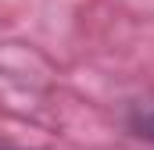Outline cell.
Returning a JSON list of instances; mask_svg holds the SVG:
<instances>
[{
    "label": "cell",
    "mask_w": 154,
    "mask_h": 150,
    "mask_svg": "<svg viewBox=\"0 0 154 150\" xmlns=\"http://www.w3.org/2000/svg\"><path fill=\"white\" fill-rule=\"evenodd\" d=\"M0 150H25V147H11V143H0Z\"/></svg>",
    "instance_id": "2"
},
{
    "label": "cell",
    "mask_w": 154,
    "mask_h": 150,
    "mask_svg": "<svg viewBox=\"0 0 154 150\" xmlns=\"http://www.w3.org/2000/svg\"><path fill=\"white\" fill-rule=\"evenodd\" d=\"M125 129L129 136L154 147V100H133L125 107Z\"/></svg>",
    "instance_id": "1"
}]
</instances>
